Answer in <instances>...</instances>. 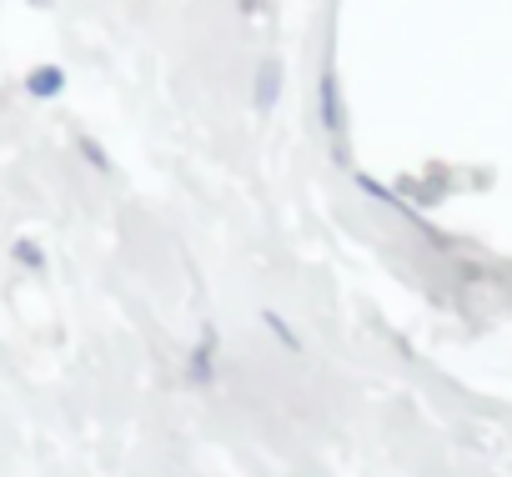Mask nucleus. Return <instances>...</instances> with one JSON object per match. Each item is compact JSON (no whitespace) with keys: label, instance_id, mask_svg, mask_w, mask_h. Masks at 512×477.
I'll return each mask as SVG.
<instances>
[]
</instances>
